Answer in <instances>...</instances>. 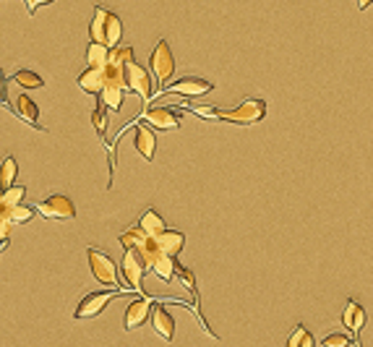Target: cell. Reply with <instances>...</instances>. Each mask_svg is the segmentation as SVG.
<instances>
[{"label":"cell","mask_w":373,"mask_h":347,"mask_svg":"<svg viewBox=\"0 0 373 347\" xmlns=\"http://www.w3.org/2000/svg\"><path fill=\"white\" fill-rule=\"evenodd\" d=\"M89 37H92V42H99V45H105L110 50L118 47L120 37H123V21L112 10L97 6L94 8V19L89 24Z\"/></svg>","instance_id":"cell-1"},{"label":"cell","mask_w":373,"mask_h":347,"mask_svg":"<svg viewBox=\"0 0 373 347\" xmlns=\"http://www.w3.org/2000/svg\"><path fill=\"white\" fill-rule=\"evenodd\" d=\"M87 258H89V269H92V277L102 282V285H110V288H120V290H128L123 277L118 274V267H115V261L108 256V253H102L99 248L89 246L87 248ZM131 293V290H128Z\"/></svg>","instance_id":"cell-2"},{"label":"cell","mask_w":373,"mask_h":347,"mask_svg":"<svg viewBox=\"0 0 373 347\" xmlns=\"http://www.w3.org/2000/svg\"><path fill=\"white\" fill-rule=\"evenodd\" d=\"M264 118H266V102L258 97H248L237 108L217 112L219 123H235V126H254V123H258V120Z\"/></svg>","instance_id":"cell-3"},{"label":"cell","mask_w":373,"mask_h":347,"mask_svg":"<svg viewBox=\"0 0 373 347\" xmlns=\"http://www.w3.org/2000/svg\"><path fill=\"white\" fill-rule=\"evenodd\" d=\"M149 68L154 73V79L159 84H165V81L173 79V73H175V58H173V50L167 45L165 40H159L152 50V55H149Z\"/></svg>","instance_id":"cell-4"},{"label":"cell","mask_w":373,"mask_h":347,"mask_svg":"<svg viewBox=\"0 0 373 347\" xmlns=\"http://www.w3.org/2000/svg\"><path fill=\"white\" fill-rule=\"evenodd\" d=\"M120 293H128V290H99V293H89V295L81 300L79 306H76V311H73V318H94V316H99V313L108 308L110 300H112V297H118Z\"/></svg>","instance_id":"cell-5"},{"label":"cell","mask_w":373,"mask_h":347,"mask_svg":"<svg viewBox=\"0 0 373 347\" xmlns=\"http://www.w3.org/2000/svg\"><path fill=\"white\" fill-rule=\"evenodd\" d=\"M123 282H126V288L131 293H141V285H144V272H147V264H144V258L138 256L136 251H126L123 253Z\"/></svg>","instance_id":"cell-6"},{"label":"cell","mask_w":373,"mask_h":347,"mask_svg":"<svg viewBox=\"0 0 373 347\" xmlns=\"http://www.w3.org/2000/svg\"><path fill=\"white\" fill-rule=\"evenodd\" d=\"M37 212H40L45 219H73L76 217V207H73V201L68 196H63V193H52L47 196L45 201L37 204Z\"/></svg>","instance_id":"cell-7"},{"label":"cell","mask_w":373,"mask_h":347,"mask_svg":"<svg viewBox=\"0 0 373 347\" xmlns=\"http://www.w3.org/2000/svg\"><path fill=\"white\" fill-rule=\"evenodd\" d=\"M214 89V84L201 76H183L177 79L175 84H170L165 89H159V94H186V97H201V94H209Z\"/></svg>","instance_id":"cell-8"},{"label":"cell","mask_w":373,"mask_h":347,"mask_svg":"<svg viewBox=\"0 0 373 347\" xmlns=\"http://www.w3.org/2000/svg\"><path fill=\"white\" fill-rule=\"evenodd\" d=\"M126 81H128V89L136 91L138 97H141V102L152 99V76H149V71L144 66H138L136 60L126 66Z\"/></svg>","instance_id":"cell-9"},{"label":"cell","mask_w":373,"mask_h":347,"mask_svg":"<svg viewBox=\"0 0 373 347\" xmlns=\"http://www.w3.org/2000/svg\"><path fill=\"white\" fill-rule=\"evenodd\" d=\"M152 300L149 297H136L131 306L126 308V318H123V327H126V332H133V329H138L144 321H147L149 316H152Z\"/></svg>","instance_id":"cell-10"},{"label":"cell","mask_w":373,"mask_h":347,"mask_svg":"<svg viewBox=\"0 0 373 347\" xmlns=\"http://www.w3.org/2000/svg\"><path fill=\"white\" fill-rule=\"evenodd\" d=\"M342 324L350 329V337L358 347H360V329L365 327V311L363 306L358 303V300H347V306H344V313H342Z\"/></svg>","instance_id":"cell-11"},{"label":"cell","mask_w":373,"mask_h":347,"mask_svg":"<svg viewBox=\"0 0 373 347\" xmlns=\"http://www.w3.org/2000/svg\"><path fill=\"white\" fill-rule=\"evenodd\" d=\"M144 120L152 123V126L159 131H175L177 126L183 123L180 112H175V110H170V108H149L147 112H144Z\"/></svg>","instance_id":"cell-12"},{"label":"cell","mask_w":373,"mask_h":347,"mask_svg":"<svg viewBox=\"0 0 373 347\" xmlns=\"http://www.w3.org/2000/svg\"><path fill=\"white\" fill-rule=\"evenodd\" d=\"M152 329H154V334L162 337L165 342H173V334H175V318L170 316V311L165 306H152Z\"/></svg>","instance_id":"cell-13"},{"label":"cell","mask_w":373,"mask_h":347,"mask_svg":"<svg viewBox=\"0 0 373 347\" xmlns=\"http://www.w3.org/2000/svg\"><path fill=\"white\" fill-rule=\"evenodd\" d=\"M157 248H159V256H173L177 258V253L183 251L186 246V235L177 232V230H165L162 235H157Z\"/></svg>","instance_id":"cell-14"},{"label":"cell","mask_w":373,"mask_h":347,"mask_svg":"<svg viewBox=\"0 0 373 347\" xmlns=\"http://www.w3.org/2000/svg\"><path fill=\"white\" fill-rule=\"evenodd\" d=\"M133 147H136V152L147 159V162H152V159H154V152H157V139H154V133H152L147 126H136Z\"/></svg>","instance_id":"cell-15"},{"label":"cell","mask_w":373,"mask_h":347,"mask_svg":"<svg viewBox=\"0 0 373 347\" xmlns=\"http://www.w3.org/2000/svg\"><path fill=\"white\" fill-rule=\"evenodd\" d=\"M79 87L84 91H87V94H102V89H105V73H102V68H92V66H89L87 71H81L79 73Z\"/></svg>","instance_id":"cell-16"},{"label":"cell","mask_w":373,"mask_h":347,"mask_svg":"<svg viewBox=\"0 0 373 347\" xmlns=\"http://www.w3.org/2000/svg\"><path fill=\"white\" fill-rule=\"evenodd\" d=\"M136 225H138V228H141V230H144V232H147L149 238H157V235H162V232H165V230H167L165 219L159 217V214H157V212H154V209H147V212H144V214L138 217Z\"/></svg>","instance_id":"cell-17"},{"label":"cell","mask_w":373,"mask_h":347,"mask_svg":"<svg viewBox=\"0 0 373 347\" xmlns=\"http://www.w3.org/2000/svg\"><path fill=\"white\" fill-rule=\"evenodd\" d=\"M147 240H149V235L141 228H138L136 222H133V225H131V228H128L126 232L120 235V246L126 248V251H138V248L144 246Z\"/></svg>","instance_id":"cell-18"},{"label":"cell","mask_w":373,"mask_h":347,"mask_svg":"<svg viewBox=\"0 0 373 347\" xmlns=\"http://www.w3.org/2000/svg\"><path fill=\"white\" fill-rule=\"evenodd\" d=\"M16 110H19V115L29 126H37V120H40V108H37V102L31 97H27V94H19L16 97Z\"/></svg>","instance_id":"cell-19"},{"label":"cell","mask_w":373,"mask_h":347,"mask_svg":"<svg viewBox=\"0 0 373 347\" xmlns=\"http://www.w3.org/2000/svg\"><path fill=\"white\" fill-rule=\"evenodd\" d=\"M177 267H180V264H177L173 256H159L157 261H154L152 272H154V274H157L162 282H173V279H175V274H177Z\"/></svg>","instance_id":"cell-20"},{"label":"cell","mask_w":373,"mask_h":347,"mask_svg":"<svg viewBox=\"0 0 373 347\" xmlns=\"http://www.w3.org/2000/svg\"><path fill=\"white\" fill-rule=\"evenodd\" d=\"M87 60L92 68H105L110 63V47L99 45V42H92L87 50Z\"/></svg>","instance_id":"cell-21"},{"label":"cell","mask_w":373,"mask_h":347,"mask_svg":"<svg viewBox=\"0 0 373 347\" xmlns=\"http://www.w3.org/2000/svg\"><path fill=\"white\" fill-rule=\"evenodd\" d=\"M16 175H19V162L16 157H6L3 165H0V189L6 191L16 183Z\"/></svg>","instance_id":"cell-22"},{"label":"cell","mask_w":373,"mask_h":347,"mask_svg":"<svg viewBox=\"0 0 373 347\" xmlns=\"http://www.w3.org/2000/svg\"><path fill=\"white\" fill-rule=\"evenodd\" d=\"M314 345H316L314 334H311L303 324H298V327L293 329V334L287 337V347H314Z\"/></svg>","instance_id":"cell-23"},{"label":"cell","mask_w":373,"mask_h":347,"mask_svg":"<svg viewBox=\"0 0 373 347\" xmlns=\"http://www.w3.org/2000/svg\"><path fill=\"white\" fill-rule=\"evenodd\" d=\"M13 81H16L19 87H24V89H42V87H45L42 76L40 73H34V71H16Z\"/></svg>","instance_id":"cell-24"},{"label":"cell","mask_w":373,"mask_h":347,"mask_svg":"<svg viewBox=\"0 0 373 347\" xmlns=\"http://www.w3.org/2000/svg\"><path fill=\"white\" fill-rule=\"evenodd\" d=\"M110 63H115V66H123L126 68L128 63H133V47H112L110 50Z\"/></svg>","instance_id":"cell-25"},{"label":"cell","mask_w":373,"mask_h":347,"mask_svg":"<svg viewBox=\"0 0 373 347\" xmlns=\"http://www.w3.org/2000/svg\"><path fill=\"white\" fill-rule=\"evenodd\" d=\"M92 123H94V131H97L99 136H105L108 133V108L99 102L97 110L92 112Z\"/></svg>","instance_id":"cell-26"},{"label":"cell","mask_w":373,"mask_h":347,"mask_svg":"<svg viewBox=\"0 0 373 347\" xmlns=\"http://www.w3.org/2000/svg\"><path fill=\"white\" fill-rule=\"evenodd\" d=\"M8 212H10V222H13V225H21V222H29V219L34 217V212H37V209L19 204V207H8Z\"/></svg>","instance_id":"cell-27"},{"label":"cell","mask_w":373,"mask_h":347,"mask_svg":"<svg viewBox=\"0 0 373 347\" xmlns=\"http://www.w3.org/2000/svg\"><path fill=\"white\" fill-rule=\"evenodd\" d=\"M24 196H27V189H24V186H10V189H6V193H3V204H6V207H19L21 201H24Z\"/></svg>","instance_id":"cell-28"},{"label":"cell","mask_w":373,"mask_h":347,"mask_svg":"<svg viewBox=\"0 0 373 347\" xmlns=\"http://www.w3.org/2000/svg\"><path fill=\"white\" fill-rule=\"evenodd\" d=\"M175 277L180 279L183 285H186V288H188V293H191V295H193V297L198 295V290H196V274H193L191 269H186V267H177V274H175Z\"/></svg>","instance_id":"cell-29"},{"label":"cell","mask_w":373,"mask_h":347,"mask_svg":"<svg viewBox=\"0 0 373 347\" xmlns=\"http://www.w3.org/2000/svg\"><path fill=\"white\" fill-rule=\"evenodd\" d=\"M350 342H353V339L347 337V334H342V332H329V334L321 339L324 347H350Z\"/></svg>","instance_id":"cell-30"},{"label":"cell","mask_w":373,"mask_h":347,"mask_svg":"<svg viewBox=\"0 0 373 347\" xmlns=\"http://www.w3.org/2000/svg\"><path fill=\"white\" fill-rule=\"evenodd\" d=\"M193 112H196V115H204V118H217V110H212V108H193Z\"/></svg>","instance_id":"cell-31"},{"label":"cell","mask_w":373,"mask_h":347,"mask_svg":"<svg viewBox=\"0 0 373 347\" xmlns=\"http://www.w3.org/2000/svg\"><path fill=\"white\" fill-rule=\"evenodd\" d=\"M27 3H29V10H31V13H34V10L40 8V6H50L52 0H27Z\"/></svg>","instance_id":"cell-32"},{"label":"cell","mask_w":373,"mask_h":347,"mask_svg":"<svg viewBox=\"0 0 373 347\" xmlns=\"http://www.w3.org/2000/svg\"><path fill=\"white\" fill-rule=\"evenodd\" d=\"M0 99H6V84H3V71H0Z\"/></svg>","instance_id":"cell-33"},{"label":"cell","mask_w":373,"mask_h":347,"mask_svg":"<svg viewBox=\"0 0 373 347\" xmlns=\"http://www.w3.org/2000/svg\"><path fill=\"white\" fill-rule=\"evenodd\" d=\"M371 3H373V0H358V8L365 10V8H368V6H371Z\"/></svg>","instance_id":"cell-34"},{"label":"cell","mask_w":373,"mask_h":347,"mask_svg":"<svg viewBox=\"0 0 373 347\" xmlns=\"http://www.w3.org/2000/svg\"><path fill=\"white\" fill-rule=\"evenodd\" d=\"M6 246H8V240H3V238H0V251H3V248H6Z\"/></svg>","instance_id":"cell-35"},{"label":"cell","mask_w":373,"mask_h":347,"mask_svg":"<svg viewBox=\"0 0 373 347\" xmlns=\"http://www.w3.org/2000/svg\"><path fill=\"white\" fill-rule=\"evenodd\" d=\"M3 193H6V191H3V189H0V204H3Z\"/></svg>","instance_id":"cell-36"}]
</instances>
